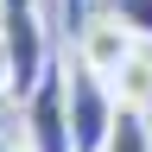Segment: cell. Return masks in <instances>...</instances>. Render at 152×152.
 Listing matches in <instances>:
<instances>
[{
    "label": "cell",
    "mask_w": 152,
    "mask_h": 152,
    "mask_svg": "<svg viewBox=\"0 0 152 152\" xmlns=\"http://www.w3.org/2000/svg\"><path fill=\"white\" fill-rule=\"evenodd\" d=\"M114 95H121V108H133V114H152V45L133 57L121 76H114Z\"/></svg>",
    "instance_id": "cell-5"
},
{
    "label": "cell",
    "mask_w": 152,
    "mask_h": 152,
    "mask_svg": "<svg viewBox=\"0 0 152 152\" xmlns=\"http://www.w3.org/2000/svg\"><path fill=\"white\" fill-rule=\"evenodd\" d=\"M0 152H19V146H7V140H0Z\"/></svg>",
    "instance_id": "cell-10"
},
{
    "label": "cell",
    "mask_w": 152,
    "mask_h": 152,
    "mask_svg": "<svg viewBox=\"0 0 152 152\" xmlns=\"http://www.w3.org/2000/svg\"><path fill=\"white\" fill-rule=\"evenodd\" d=\"M0 38H7V57H13V95L26 102L38 89L57 57H51V32H45V0H0Z\"/></svg>",
    "instance_id": "cell-1"
},
{
    "label": "cell",
    "mask_w": 152,
    "mask_h": 152,
    "mask_svg": "<svg viewBox=\"0 0 152 152\" xmlns=\"http://www.w3.org/2000/svg\"><path fill=\"white\" fill-rule=\"evenodd\" d=\"M114 114H121L114 83H108V76H95V70H83V64L70 57V133H76V152H102Z\"/></svg>",
    "instance_id": "cell-3"
},
{
    "label": "cell",
    "mask_w": 152,
    "mask_h": 152,
    "mask_svg": "<svg viewBox=\"0 0 152 152\" xmlns=\"http://www.w3.org/2000/svg\"><path fill=\"white\" fill-rule=\"evenodd\" d=\"M108 13L121 19L140 45H152V0H108Z\"/></svg>",
    "instance_id": "cell-7"
},
{
    "label": "cell",
    "mask_w": 152,
    "mask_h": 152,
    "mask_svg": "<svg viewBox=\"0 0 152 152\" xmlns=\"http://www.w3.org/2000/svg\"><path fill=\"white\" fill-rule=\"evenodd\" d=\"M0 95H13V57H7V38H0Z\"/></svg>",
    "instance_id": "cell-9"
},
{
    "label": "cell",
    "mask_w": 152,
    "mask_h": 152,
    "mask_svg": "<svg viewBox=\"0 0 152 152\" xmlns=\"http://www.w3.org/2000/svg\"><path fill=\"white\" fill-rule=\"evenodd\" d=\"M26 146L32 152H76L70 133V64H51L26 95Z\"/></svg>",
    "instance_id": "cell-2"
},
{
    "label": "cell",
    "mask_w": 152,
    "mask_h": 152,
    "mask_svg": "<svg viewBox=\"0 0 152 152\" xmlns=\"http://www.w3.org/2000/svg\"><path fill=\"white\" fill-rule=\"evenodd\" d=\"M102 152H152V114L121 108L114 127H108V146H102Z\"/></svg>",
    "instance_id": "cell-6"
},
{
    "label": "cell",
    "mask_w": 152,
    "mask_h": 152,
    "mask_svg": "<svg viewBox=\"0 0 152 152\" xmlns=\"http://www.w3.org/2000/svg\"><path fill=\"white\" fill-rule=\"evenodd\" d=\"M57 19H64V32L76 38V32L89 26V0H57Z\"/></svg>",
    "instance_id": "cell-8"
},
{
    "label": "cell",
    "mask_w": 152,
    "mask_h": 152,
    "mask_svg": "<svg viewBox=\"0 0 152 152\" xmlns=\"http://www.w3.org/2000/svg\"><path fill=\"white\" fill-rule=\"evenodd\" d=\"M70 45H76V64H83V70H95V76H108V83H114V76H121L133 57L146 51V45H140V38H133L114 13H89V26L76 32Z\"/></svg>",
    "instance_id": "cell-4"
}]
</instances>
